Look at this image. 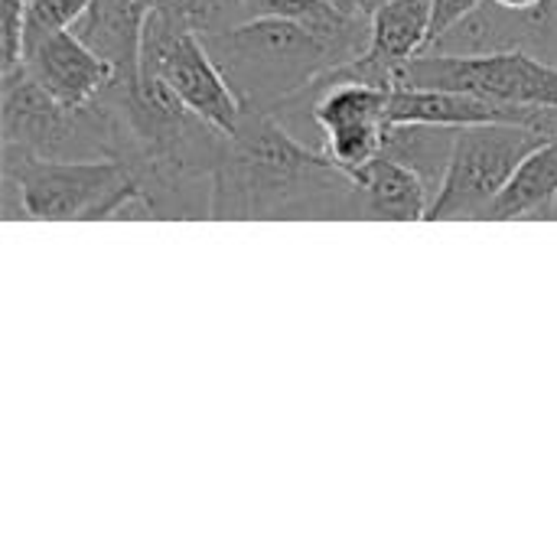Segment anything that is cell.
<instances>
[{
  "mask_svg": "<svg viewBox=\"0 0 557 557\" xmlns=\"http://www.w3.org/2000/svg\"><path fill=\"white\" fill-rule=\"evenodd\" d=\"M219 222H359V183L323 147L297 140L281 114L245 108L212 189Z\"/></svg>",
  "mask_w": 557,
  "mask_h": 557,
  "instance_id": "cell-1",
  "label": "cell"
},
{
  "mask_svg": "<svg viewBox=\"0 0 557 557\" xmlns=\"http://www.w3.org/2000/svg\"><path fill=\"white\" fill-rule=\"evenodd\" d=\"M202 39L235 88L242 108L274 114L297 101L326 72L366 52L346 39L323 36L284 16H248Z\"/></svg>",
  "mask_w": 557,
  "mask_h": 557,
  "instance_id": "cell-2",
  "label": "cell"
},
{
  "mask_svg": "<svg viewBox=\"0 0 557 557\" xmlns=\"http://www.w3.org/2000/svg\"><path fill=\"white\" fill-rule=\"evenodd\" d=\"M0 137L3 147H16L49 160H117L121 157V117L104 95L72 108L55 101L26 65L0 75Z\"/></svg>",
  "mask_w": 557,
  "mask_h": 557,
  "instance_id": "cell-3",
  "label": "cell"
},
{
  "mask_svg": "<svg viewBox=\"0 0 557 557\" xmlns=\"http://www.w3.org/2000/svg\"><path fill=\"white\" fill-rule=\"evenodd\" d=\"M131 173L121 160H49L3 147L0 202L3 219L33 222H98L121 199Z\"/></svg>",
  "mask_w": 557,
  "mask_h": 557,
  "instance_id": "cell-4",
  "label": "cell"
},
{
  "mask_svg": "<svg viewBox=\"0 0 557 557\" xmlns=\"http://www.w3.org/2000/svg\"><path fill=\"white\" fill-rule=\"evenodd\" d=\"M552 134L529 124H470L457 131L447 176L428 222H486L512 170Z\"/></svg>",
  "mask_w": 557,
  "mask_h": 557,
  "instance_id": "cell-5",
  "label": "cell"
},
{
  "mask_svg": "<svg viewBox=\"0 0 557 557\" xmlns=\"http://www.w3.org/2000/svg\"><path fill=\"white\" fill-rule=\"evenodd\" d=\"M395 88H463L503 104L557 111V62L532 49L486 55L421 52L401 65Z\"/></svg>",
  "mask_w": 557,
  "mask_h": 557,
  "instance_id": "cell-6",
  "label": "cell"
},
{
  "mask_svg": "<svg viewBox=\"0 0 557 557\" xmlns=\"http://www.w3.org/2000/svg\"><path fill=\"white\" fill-rule=\"evenodd\" d=\"M140 75H153L166 82L196 114L232 134L242 121V101L228 85L225 72L212 59L202 33L166 13L150 10L140 42Z\"/></svg>",
  "mask_w": 557,
  "mask_h": 557,
  "instance_id": "cell-7",
  "label": "cell"
},
{
  "mask_svg": "<svg viewBox=\"0 0 557 557\" xmlns=\"http://www.w3.org/2000/svg\"><path fill=\"white\" fill-rule=\"evenodd\" d=\"M297 104H310V117L323 134V150L343 170L356 173L382 153L388 127V88L352 78H320L287 108Z\"/></svg>",
  "mask_w": 557,
  "mask_h": 557,
  "instance_id": "cell-8",
  "label": "cell"
},
{
  "mask_svg": "<svg viewBox=\"0 0 557 557\" xmlns=\"http://www.w3.org/2000/svg\"><path fill=\"white\" fill-rule=\"evenodd\" d=\"M26 72L62 104L82 108L95 101L114 78V65L101 59L75 29H59L23 52Z\"/></svg>",
  "mask_w": 557,
  "mask_h": 557,
  "instance_id": "cell-9",
  "label": "cell"
},
{
  "mask_svg": "<svg viewBox=\"0 0 557 557\" xmlns=\"http://www.w3.org/2000/svg\"><path fill=\"white\" fill-rule=\"evenodd\" d=\"M153 0H91L72 26L124 82L140 78V42Z\"/></svg>",
  "mask_w": 557,
  "mask_h": 557,
  "instance_id": "cell-10",
  "label": "cell"
},
{
  "mask_svg": "<svg viewBox=\"0 0 557 557\" xmlns=\"http://www.w3.org/2000/svg\"><path fill=\"white\" fill-rule=\"evenodd\" d=\"M539 10H509L496 0H483L460 23H454L447 33H441L424 52L486 55V52L532 49L535 33H539Z\"/></svg>",
  "mask_w": 557,
  "mask_h": 557,
  "instance_id": "cell-11",
  "label": "cell"
},
{
  "mask_svg": "<svg viewBox=\"0 0 557 557\" xmlns=\"http://www.w3.org/2000/svg\"><path fill=\"white\" fill-rule=\"evenodd\" d=\"M359 183V219L369 222H414L431 212L434 193L405 163L379 153L352 173Z\"/></svg>",
  "mask_w": 557,
  "mask_h": 557,
  "instance_id": "cell-12",
  "label": "cell"
},
{
  "mask_svg": "<svg viewBox=\"0 0 557 557\" xmlns=\"http://www.w3.org/2000/svg\"><path fill=\"white\" fill-rule=\"evenodd\" d=\"M557 209V137L539 144L506 180L486 222H545Z\"/></svg>",
  "mask_w": 557,
  "mask_h": 557,
  "instance_id": "cell-13",
  "label": "cell"
},
{
  "mask_svg": "<svg viewBox=\"0 0 557 557\" xmlns=\"http://www.w3.org/2000/svg\"><path fill=\"white\" fill-rule=\"evenodd\" d=\"M457 131L460 127H447V124H424V121H395L385 127V140H382V153L411 166L428 189L437 196L450 157H454V144H457Z\"/></svg>",
  "mask_w": 557,
  "mask_h": 557,
  "instance_id": "cell-14",
  "label": "cell"
},
{
  "mask_svg": "<svg viewBox=\"0 0 557 557\" xmlns=\"http://www.w3.org/2000/svg\"><path fill=\"white\" fill-rule=\"evenodd\" d=\"M153 10H166L193 23L202 36L245 20V0H153Z\"/></svg>",
  "mask_w": 557,
  "mask_h": 557,
  "instance_id": "cell-15",
  "label": "cell"
},
{
  "mask_svg": "<svg viewBox=\"0 0 557 557\" xmlns=\"http://www.w3.org/2000/svg\"><path fill=\"white\" fill-rule=\"evenodd\" d=\"M91 0H26V49L59 29H72Z\"/></svg>",
  "mask_w": 557,
  "mask_h": 557,
  "instance_id": "cell-16",
  "label": "cell"
},
{
  "mask_svg": "<svg viewBox=\"0 0 557 557\" xmlns=\"http://www.w3.org/2000/svg\"><path fill=\"white\" fill-rule=\"evenodd\" d=\"M26 52V0H0V75L23 65Z\"/></svg>",
  "mask_w": 557,
  "mask_h": 557,
  "instance_id": "cell-17",
  "label": "cell"
},
{
  "mask_svg": "<svg viewBox=\"0 0 557 557\" xmlns=\"http://www.w3.org/2000/svg\"><path fill=\"white\" fill-rule=\"evenodd\" d=\"M483 0H431V7H434V16H431V42L441 36V33H447L454 23H460L470 10H476ZM428 42V46H431Z\"/></svg>",
  "mask_w": 557,
  "mask_h": 557,
  "instance_id": "cell-18",
  "label": "cell"
},
{
  "mask_svg": "<svg viewBox=\"0 0 557 557\" xmlns=\"http://www.w3.org/2000/svg\"><path fill=\"white\" fill-rule=\"evenodd\" d=\"M346 13H352V16H366V20H372V13L379 10V7H385L388 0H336Z\"/></svg>",
  "mask_w": 557,
  "mask_h": 557,
  "instance_id": "cell-19",
  "label": "cell"
},
{
  "mask_svg": "<svg viewBox=\"0 0 557 557\" xmlns=\"http://www.w3.org/2000/svg\"><path fill=\"white\" fill-rule=\"evenodd\" d=\"M496 3H503V7H509V10H539V7H545L548 0H496Z\"/></svg>",
  "mask_w": 557,
  "mask_h": 557,
  "instance_id": "cell-20",
  "label": "cell"
},
{
  "mask_svg": "<svg viewBox=\"0 0 557 557\" xmlns=\"http://www.w3.org/2000/svg\"><path fill=\"white\" fill-rule=\"evenodd\" d=\"M555 222H557V209H555Z\"/></svg>",
  "mask_w": 557,
  "mask_h": 557,
  "instance_id": "cell-21",
  "label": "cell"
}]
</instances>
